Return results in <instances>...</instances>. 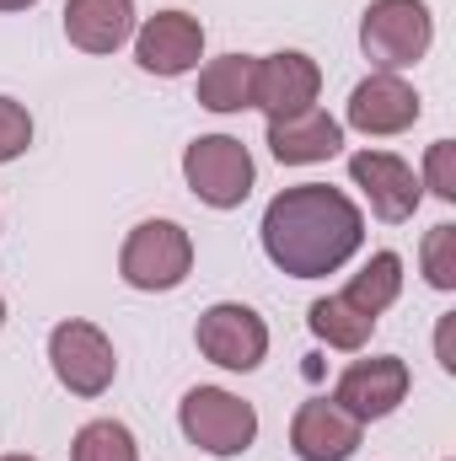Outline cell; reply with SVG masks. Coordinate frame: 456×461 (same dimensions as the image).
<instances>
[{"instance_id": "1", "label": "cell", "mask_w": 456, "mask_h": 461, "mask_svg": "<svg viewBox=\"0 0 456 461\" xmlns=\"http://www.w3.org/2000/svg\"><path fill=\"white\" fill-rule=\"evenodd\" d=\"M263 252L290 279H328L365 247V215L333 183H296L263 210Z\"/></svg>"}, {"instance_id": "2", "label": "cell", "mask_w": 456, "mask_h": 461, "mask_svg": "<svg viewBox=\"0 0 456 461\" xmlns=\"http://www.w3.org/2000/svg\"><path fill=\"white\" fill-rule=\"evenodd\" d=\"M435 43V16L424 0H370L360 16V49L376 70H414Z\"/></svg>"}, {"instance_id": "3", "label": "cell", "mask_w": 456, "mask_h": 461, "mask_svg": "<svg viewBox=\"0 0 456 461\" xmlns=\"http://www.w3.org/2000/svg\"><path fill=\"white\" fill-rule=\"evenodd\" d=\"M194 274V236L178 221H140L118 247V279L129 290L161 295Z\"/></svg>"}, {"instance_id": "4", "label": "cell", "mask_w": 456, "mask_h": 461, "mask_svg": "<svg viewBox=\"0 0 456 461\" xmlns=\"http://www.w3.org/2000/svg\"><path fill=\"white\" fill-rule=\"evenodd\" d=\"M178 429L188 446H199L205 456H242L258 440V408L247 397H236L226 386H194L178 402Z\"/></svg>"}, {"instance_id": "5", "label": "cell", "mask_w": 456, "mask_h": 461, "mask_svg": "<svg viewBox=\"0 0 456 461\" xmlns=\"http://www.w3.org/2000/svg\"><path fill=\"white\" fill-rule=\"evenodd\" d=\"M252 177H258L252 150L236 134H199L183 150V183L210 210H242L252 194Z\"/></svg>"}, {"instance_id": "6", "label": "cell", "mask_w": 456, "mask_h": 461, "mask_svg": "<svg viewBox=\"0 0 456 461\" xmlns=\"http://www.w3.org/2000/svg\"><path fill=\"white\" fill-rule=\"evenodd\" d=\"M49 365H54V381L70 397H103L118 375L114 339L87 317H65V322L49 328Z\"/></svg>"}, {"instance_id": "7", "label": "cell", "mask_w": 456, "mask_h": 461, "mask_svg": "<svg viewBox=\"0 0 456 461\" xmlns=\"http://www.w3.org/2000/svg\"><path fill=\"white\" fill-rule=\"evenodd\" d=\"M194 344H199V354L210 365L247 375V370H258L269 359V322L252 306H242V301H215V306L199 312Z\"/></svg>"}, {"instance_id": "8", "label": "cell", "mask_w": 456, "mask_h": 461, "mask_svg": "<svg viewBox=\"0 0 456 461\" xmlns=\"http://www.w3.org/2000/svg\"><path fill=\"white\" fill-rule=\"evenodd\" d=\"M205 59V22L188 11H156L134 27V65L145 76L178 81L188 70H199Z\"/></svg>"}, {"instance_id": "9", "label": "cell", "mask_w": 456, "mask_h": 461, "mask_svg": "<svg viewBox=\"0 0 456 461\" xmlns=\"http://www.w3.org/2000/svg\"><path fill=\"white\" fill-rule=\"evenodd\" d=\"M408 359L397 354H370V359H354L343 365L339 386H333V402L343 413H354L360 424H376V419H392L403 402H408Z\"/></svg>"}, {"instance_id": "10", "label": "cell", "mask_w": 456, "mask_h": 461, "mask_svg": "<svg viewBox=\"0 0 456 461\" xmlns=\"http://www.w3.org/2000/svg\"><path fill=\"white\" fill-rule=\"evenodd\" d=\"M424 113V97L403 81V76H392V70H370L354 92H349V103H343V123L354 129V134H365V140H387V134H403V129H414Z\"/></svg>"}, {"instance_id": "11", "label": "cell", "mask_w": 456, "mask_h": 461, "mask_svg": "<svg viewBox=\"0 0 456 461\" xmlns=\"http://www.w3.org/2000/svg\"><path fill=\"white\" fill-rule=\"evenodd\" d=\"M349 177H354V188L370 199V215L387 221V226L414 221V210L424 204L419 172H414L403 156H392V150H354V156H349Z\"/></svg>"}, {"instance_id": "12", "label": "cell", "mask_w": 456, "mask_h": 461, "mask_svg": "<svg viewBox=\"0 0 456 461\" xmlns=\"http://www.w3.org/2000/svg\"><path fill=\"white\" fill-rule=\"evenodd\" d=\"M317 92H323V70H317L312 54L279 49V54H263V59H258L252 108H263L269 118H290V113L317 108Z\"/></svg>"}, {"instance_id": "13", "label": "cell", "mask_w": 456, "mask_h": 461, "mask_svg": "<svg viewBox=\"0 0 456 461\" xmlns=\"http://www.w3.org/2000/svg\"><path fill=\"white\" fill-rule=\"evenodd\" d=\"M365 440V424L343 413L333 397H312L290 419V451L301 461H349Z\"/></svg>"}, {"instance_id": "14", "label": "cell", "mask_w": 456, "mask_h": 461, "mask_svg": "<svg viewBox=\"0 0 456 461\" xmlns=\"http://www.w3.org/2000/svg\"><path fill=\"white\" fill-rule=\"evenodd\" d=\"M269 150L279 167H317L343 150V123L328 108H306L290 118H269Z\"/></svg>"}, {"instance_id": "15", "label": "cell", "mask_w": 456, "mask_h": 461, "mask_svg": "<svg viewBox=\"0 0 456 461\" xmlns=\"http://www.w3.org/2000/svg\"><path fill=\"white\" fill-rule=\"evenodd\" d=\"M65 38L81 54H118L134 38V0H65Z\"/></svg>"}, {"instance_id": "16", "label": "cell", "mask_w": 456, "mask_h": 461, "mask_svg": "<svg viewBox=\"0 0 456 461\" xmlns=\"http://www.w3.org/2000/svg\"><path fill=\"white\" fill-rule=\"evenodd\" d=\"M252 81H258V54H221L199 65V108L210 113H247L252 108Z\"/></svg>"}, {"instance_id": "17", "label": "cell", "mask_w": 456, "mask_h": 461, "mask_svg": "<svg viewBox=\"0 0 456 461\" xmlns=\"http://www.w3.org/2000/svg\"><path fill=\"white\" fill-rule=\"evenodd\" d=\"M339 295L354 306V312H365V317L381 322V312H392L397 295H403V258H397V252H370L365 268L343 285Z\"/></svg>"}, {"instance_id": "18", "label": "cell", "mask_w": 456, "mask_h": 461, "mask_svg": "<svg viewBox=\"0 0 456 461\" xmlns=\"http://www.w3.org/2000/svg\"><path fill=\"white\" fill-rule=\"evenodd\" d=\"M306 328H312V333H317L328 348L360 354V348L370 344V333H376V317L354 312L343 295H323V301H312V312H306Z\"/></svg>"}, {"instance_id": "19", "label": "cell", "mask_w": 456, "mask_h": 461, "mask_svg": "<svg viewBox=\"0 0 456 461\" xmlns=\"http://www.w3.org/2000/svg\"><path fill=\"white\" fill-rule=\"evenodd\" d=\"M70 461H140V440L118 419H92V424L76 429Z\"/></svg>"}, {"instance_id": "20", "label": "cell", "mask_w": 456, "mask_h": 461, "mask_svg": "<svg viewBox=\"0 0 456 461\" xmlns=\"http://www.w3.org/2000/svg\"><path fill=\"white\" fill-rule=\"evenodd\" d=\"M419 263H424V279H430L435 290H456V226L451 221H441V226L424 236Z\"/></svg>"}, {"instance_id": "21", "label": "cell", "mask_w": 456, "mask_h": 461, "mask_svg": "<svg viewBox=\"0 0 456 461\" xmlns=\"http://www.w3.org/2000/svg\"><path fill=\"white\" fill-rule=\"evenodd\" d=\"M419 188H430L441 204H456V140H435V145L424 150Z\"/></svg>"}, {"instance_id": "22", "label": "cell", "mask_w": 456, "mask_h": 461, "mask_svg": "<svg viewBox=\"0 0 456 461\" xmlns=\"http://www.w3.org/2000/svg\"><path fill=\"white\" fill-rule=\"evenodd\" d=\"M27 145H32V113H27V103L0 97V167L16 161V156H27Z\"/></svg>"}, {"instance_id": "23", "label": "cell", "mask_w": 456, "mask_h": 461, "mask_svg": "<svg viewBox=\"0 0 456 461\" xmlns=\"http://www.w3.org/2000/svg\"><path fill=\"white\" fill-rule=\"evenodd\" d=\"M451 322H456V317H441V333H435V354H441V370H456V359H451Z\"/></svg>"}, {"instance_id": "24", "label": "cell", "mask_w": 456, "mask_h": 461, "mask_svg": "<svg viewBox=\"0 0 456 461\" xmlns=\"http://www.w3.org/2000/svg\"><path fill=\"white\" fill-rule=\"evenodd\" d=\"M38 0H0V16H11V11H32Z\"/></svg>"}, {"instance_id": "25", "label": "cell", "mask_w": 456, "mask_h": 461, "mask_svg": "<svg viewBox=\"0 0 456 461\" xmlns=\"http://www.w3.org/2000/svg\"><path fill=\"white\" fill-rule=\"evenodd\" d=\"M0 328H5V295H0Z\"/></svg>"}, {"instance_id": "26", "label": "cell", "mask_w": 456, "mask_h": 461, "mask_svg": "<svg viewBox=\"0 0 456 461\" xmlns=\"http://www.w3.org/2000/svg\"><path fill=\"white\" fill-rule=\"evenodd\" d=\"M0 461H38V456H0Z\"/></svg>"}]
</instances>
